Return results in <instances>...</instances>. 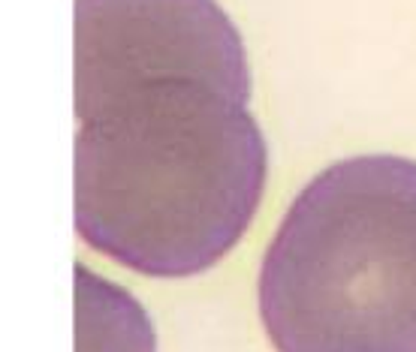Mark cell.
I'll list each match as a JSON object with an SVG mask.
<instances>
[{
  "label": "cell",
  "mask_w": 416,
  "mask_h": 352,
  "mask_svg": "<svg viewBox=\"0 0 416 352\" xmlns=\"http://www.w3.org/2000/svg\"><path fill=\"white\" fill-rule=\"evenodd\" d=\"M247 103L218 0H75V232L148 277L218 265L266 190Z\"/></svg>",
  "instance_id": "cell-1"
},
{
  "label": "cell",
  "mask_w": 416,
  "mask_h": 352,
  "mask_svg": "<svg viewBox=\"0 0 416 352\" xmlns=\"http://www.w3.org/2000/svg\"><path fill=\"white\" fill-rule=\"evenodd\" d=\"M260 319L277 352H416V163H332L262 256Z\"/></svg>",
  "instance_id": "cell-2"
}]
</instances>
